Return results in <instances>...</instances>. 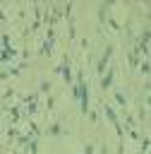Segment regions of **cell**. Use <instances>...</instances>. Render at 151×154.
<instances>
[{"label": "cell", "instance_id": "3", "mask_svg": "<svg viewBox=\"0 0 151 154\" xmlns=\"http://www.w3.org/2000/svg\"><path fill=\"white\" fill-rule=\"evenodd\" d=\"M110 55H113V46H108V48H105V53H103V58H101V63H98V67H96L98 72H101V70H103V67L108 65V60H110Z\"/></svg>", "mask_w": 151, "mask_h": 154}, {"label": "cell", "instance_id": "1", "mask_svg": "<svg viewBox=\"0 0 151 154\" xmlns=\"http://www.w3.org/2000/svg\"><path fill=\"white\" fill-rule=\"evenodd\" d=\"M74 96H77V99H79V103H81V113H86V108H89V91H86V84H84V79H77Z\"/></svg>", "mask_w": 151, "mask_h": 154}, {"label": "cell", "instance_id": "6", "mask_svg": "<svg viewBox=\"0 0 151 154\" xmlns=\"http://www.w3.org/2000/svg\"><path fill=\"white\" fill-rule=\"evenodd\" d=\"M105 116H108V118H110V123H115V128H117V118H115V111H113L110 106L105 108Z\"/></svg>", "mask_w": 151, "mask_h": 154}, {"label": "cell", "instance_id": "2", "mask_svg": "<svg viewBox=\"0 0 151 154\" xmlns=\"http://www.w3.org/2000/svg\"><path fill=\"white\" fill-rule=\"evenodd\" d=\"M58 72L62 75L65 82H72V72H70V60H65L62 65H58Z\"/></svg>", "mask_w": 151, "mask_h": 154}, {"label": "cell", "instance_id": "4", "mask_svg": "<svg viewBox=\"0 0 151 154\" xmlns=\"http://www.w3.org/2000/svg\"><path fill=\"white\" fill-rule=\"evenodd\" d=\"M113 77H115V70H113V67H110V70H108V77H105V79H103V87H105V89H108V87H110V84H113Z\"/></svg>", "mask_w": 151, "mask_h": 154}, {"label": "cell", "instance_id": "5", "mask_svg": "<svg viewBox=\"0 0 151 154\" xmlns=\"http://www.w3.org/2000/svg\"><path fill=\"white\" fill-rule=\"evenodd\" d=\"M12 55H14V51H12V48H5V51L0 53V60H10Z\"/></svg>", "mask_w": 151, "mask_h": 154}, {"label": "cell", "instance_id": "7", "mask_svg": "<svg viewBox=\"0 0 151 154\" xmlns=\"http://www.w3.org/2000/svg\"><path fill=\"white\" fill-rule=\"evenodd\" d=\"M48 132H50V135H60V132H62L60 123H58V125H50V130H48Z\"/></svg>", "mask_w": 151, "mask_h": 154}]
</instances>
